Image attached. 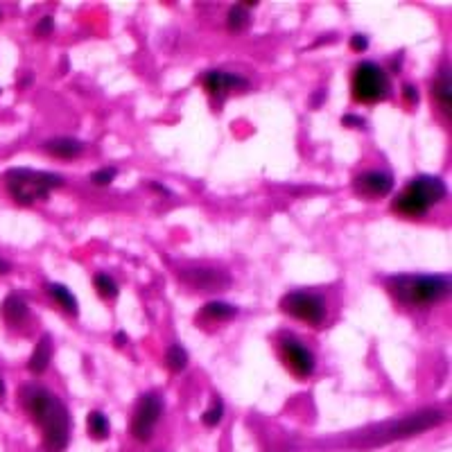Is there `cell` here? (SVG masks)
I'll return each mask as SVG.
<instances>
[{
  "mask_svg": "<svg viewBox=\"0 0 452 452\" xmlns=\"http://www.w3.org/2000/svg\"><path fill=\"white\" fill-rule=\"evenodd\" d=\"M21 398L25 409L34 416L38 428L43 432V446L48 452H64L71 441V411L43 387H23Z\"/></svg>",
  "mask_w": 452,
  "mask_h": 452,
  "instance_id": "cell-1",
  "label": "cell"
},
{
  "mask_svg": "<svg viewBox=\"0 0 452 452\" xmlns=\"http://www.w3.org/2000/svg\"><path fill=\"white\" fill-rule=\"evenodd\" d=\"M446 184L439 177L421 175L411 179L409 186L393 199V210L402 217H423L432 206L446 199Z\"/></svg>",
  "mask_w": 452,
  "mask_h": 452,
  "instance_id": "cell-2",
  "label": "cell"
},
{
  "mask_svg": "<svg viewBox=\"0 0 452 452\" xmlns=\"http://www.w3.org/2000/svg\"><path fill=\"white\" fill-rule=\"evenodd\" d=\"M5 186L21 206H32L34 201L50 197V192L64 186V177L54 172H38L14 168L5 175Z\"/></svg>",
  "mask_w": 452,
  "mask_h": 452,
  "instance_id": "cell-3",
  "label": "cell"
},
{
  "mask_svg": "<svg viewBox=\"0 0 452 452\" xmlns=\"http://www.w3.org/2000/svg\"><path fill=\"white\" fill-rule=\"evenodd\" d=\"M391 292L400 301L411 305H432L446 299L450 292V276H421V274H402L393 276Z\"/></svg>",
  "mask_w": 452,
  "mask_h": 452,
  "instance_id": "cell-4",
  "label": "cell"
},
{
  "mask_svg": "<svg viewBox=\"0 0 452 452\" xmlns=\"http://www.w3.org/2000/svg\"><path fill=\"white\" fill-rule=\"evenodd\" d=\"M389 93V77L387 71L376 61H362L353 71V95L355 100L364 104L380 102Z\"/></svg>",
  "mask_w": 452,
  "mask_h": 452,
  "instance_id": "cell-5",
  "label": "cell"
},
{
  "mask_svg": "<svg viewBox=\"0 0 452 452\" xmlns=\"http://www.w3.org/2000/svg\"><path fill=\"white\" fill-rule=\"evenodd\" d=\"M444 421V414L437 409H425V411H418V414H411V416H405L396 423H391L384 430L376 432V437L373 441H369L371 446H378V444H387V441H396V439H402V437H414L423 430H430L439 425V423Z\"/></svg>",
  "mask_w": 452,
  "mask_h": 452,
  "instance_id": "cell-6",
  "label": "cell"
},
{
  "mask_svg": "<svg viewBox=\"0 0 452 452\" xmlns=\"http://www.w3.org/2000/svg\"><path fill=\"white\" fill-rule=\"evenodd\" d=\"M281 310L290 314L292 319H299L303 323L319 326L326 319V301L321 294L294 290L281 299Z\"/></svg>",
  "mask_w": 452,
  "mask_h": 452,
  "instance_id": "cell-7",
  "label": "cell"
},
{
  "mask_svg": "<svg viewBox=\"0 0 452 452\" xmlns=\"http://www.w3.org/2000/svg\"><path fill=\"white\" fill-rule=\"evenodd\" d=\"M166 409V400L159 391H147L145 396L138 400L136 409L131 416V437L138 441H150L154 435V428L159 425V421Z\"/></svg>",
  "mask_w": 452,
  "mask_h": 452,
  "instance_id": "cell-8",
  "label": "cell"
},
{
  "mask_svg": "<svg viewBox=\"0 0 452 452\" xmlns=\"http://www.w3.org/2000/svg\"><path fill=\"white\" fill-rule=\"evenodd\" d=\"M278 349H281V358L285 362V367L290 369L294 376H299V378L312 376L314 355L301 340H296L294 335H283Z\"/></svg>",
  "mask_w": 452,
  "mask_h": 452,
  "instance_id": "cell-9",
  "label": "cell"
},
{
  "mask_svg": "<svg viewBox=\"0 0 452 452\" xmlns=\"http://www.w3.org/2000/svg\"><path fill=\"white\" fill-rule=\"evenodd\" d=\"M391 188H393V177L380 170L364 172V175L355 179V192L362 197H387Z\"/></svg>",
  "mask_w": 452,
  "mask_h": 452,
  "instance_id": "cell-10",
  "label": "cell"
},
{
  "mask_svg": "<svg viewBox=\"0 0 452 452\" xmlns=\"http://www.w3.org/2000/svg\"><path fill=\"white\" fill-rule=\"evenodd\" d=\"M201 84H204V91L208 95H222L226 91H235L247 86V80L238 77L233 73H222V71H208L201 77Z\"/></svg>",
  "mask_w": 452,
  "mask_h": 452,
  "instance_id": "cell-11",
  "label": "cell"
},
{
  "mask_svg": "<svg viewBox=\"0 0 452 452\" xmlns=\"http://www.w3.org/2000/svg\"><path fill=\"white\" fill-rule=\"evenodd\" d=\"M43 147L54 159H75L84 152V143L77 138L59 136V138H50L48 143H43Z\"/></svg>",
  "mask_w": 452,
  "mask_h": 452,
  "instance_id": "cell-12",
  "label": "cell"
},
{
  "mask_svg": "<svg viewBox=\"0 0 452 452\" xmlns=\"http://www.w3.org/2000/svg\"><path fill=\"white\" fill-rule=\"evenodd\" d=\"M50 360H52V337L50 335H43L36 344L30 362H27V369H30L34 376H41V373L50 367Z\"/></svg>",
  "mask_w": 452,
  "mask_h": 452,
  "instance_id": "cell-13",
  "label": "cell"
},
{
  "mask_svg": "<svg viewBox=\"0 0 452 452\" xmlns=\"http://www.w3.org/2000/svg\"><path fill=\"white\" fill-rule=\"evenodd\" d=\"M190 283L197 285L199 290H219L224 283H228V276H222L213 269H192Z\"/></svg>",
  "mask_w": 452,
  "mask_h": 452,
  "instance_id": "cell-14",
  "label": "cell"
},
{
  "mask_svg": "<svg viewBox=\"0 0 452 452\" xmlns=\"http://www.w3.org/2000/svg\"><path fill=\"white\" fill-rule=\"evenodd\" d=\"M0 312H3L5 321L21 323L27 316V303L18 294H12V296H7V299L3 301V310H0Z\"/></svg>",
  "mask_w": 452,
  "mask_h": 452,
  "instance_id": "cell-15",
  "label": "cell"
},
{
  "mask_svg": "<svg viewBox=\"0 0 452 452\" xmlns=\"http://www.w3.org/2000/svg\"><path fill=\"white\" fill-rule=\"evenodd\" d=\"M48 292H50V296L54 299V303L61 307V310H66L71 316L77 314V299H75V294L68 290L66 285L61 283H52L50 287H48Z\"/></svg>",
  "mask_w": 452,
  "mask_h": 452,
  "instance_id": "cell-16",
  "label": "cell"
},
{
  "mask_svg": "<svg viewBox=\"0 0 452 452\" xmlns=\"http://www.w3.org/2000/svg\"><path fill=\"white\" fill-rule=\"evenodd\" d=\"M432 95L437 98V102L444 107V111L450 115V107H452V93H450V73L441 71V75L432 84Z\"/></svg>",
  "mask_w": 452,
  "mask_h": 452,
  "instance_id": "cell-17",
  "label": "cell"
},
{
  "mask_svg": "<svg viewBox=\"0 0 452 452\" xmlns=\"http://www.w3.org/2000/svg\"><path fill=\"white\" fill-rule=\"evenodd\" d=\"M201 314L208 316V319L213 321H226V319H233L238 314V307L231 305V303H224V301H213V303H206L201 307Z\"/></svg>",
  "mask_w": 452,
  "mask_h": 452,
  "instance_id": "cell-18",
  "label": "cell"
},
{
  "mask_svg": "<svg viewBox=\"0 0 452 452\" xmlns=\"http://www.w3.org/2000/svg\"><path fill=\"white\" fill-rule=\"evenodd\" d=\"M109 432H111V425H109V418L102 414V411H91L89 414V435L93 439H98V441H104L109 437Z\"/></svg>",
  "mask_w": 452,
  "mask_h": 452,
  "instance_id": "cell-19",
  "label": "cell"
},
{
  "mask_svg": "<svg viewBox=\"0 0 452 452\" xmlns=\"http://www.w3.org/2000/svg\"><path fill=\"white\" fill-rule=\"evenodd\" d=\"M166 364H168V369L172 373H181L186 367H188V353L184 346H179V344H172L168 353H166Z\"/></svg>",
  "mask_w": 452,
  "mask_h": 452,
  "instance_id": "cell-20",
  "label": "cell"
},
{
  "mask_svg": "<svg viewBox=\"0 0 452 452\" xmlns=\"http://www.w3.org/2000/svg\"><path fill=\"white\" fill-rule=\"evenodd\" d=\"M93 285H95V292H98L102 299H115V296H118V283H115L109 274H104V272L95 274Z\"/></svg>",
  "mask_w": 452,
  "mask_h": 452,
  "instance_id": "cell-21",
  "label": "cell"
},
{
  "mask_svg": "<svg viewBox=\"0 0 452 452\" xmlns=\"http://www.w3.org/2000/svg\"><path fill=\"white\" fill-rule=\"evenodd\" d=\"M247 23H249V14H247V7L245 5H233V7L228 9V14H226L228 30L240 32Z\"/></svg>",
  "mask_w": 452,
  "mask_h": 452,
  "instance_id": "cell-22",
  "label": "cell"
},
{
  "mask_svg": "<svg viewBox=\"0 0 452 452\" xmlns=\"http://www.w3.org/2000/svg\"><path fill=\"white\" fill-rule=\"evenodd\" d=\"M115 175H118V170L115 168H102V170H95L93 175H91V181L95 186H109L111 181L115 179Z\"/></svg>",
  "mask_w": 452,
  "mask_h": 452,
  "instance_id": "cell-23",
  "label": "cell"
},
{
  "mask_svg": "<svg viewBox=\"0 0 452 452\" xmlns=\"http://www.w3.org/2000/svg\"><path fill=\"white\" fill-rule=\"evenodd\" d=\"M222 416H224V407H222V402H215V407H213V409L204 411V416H201V423H204V425H208V428H215L217 423L222 421Z\"/></svg>",
  "mask_w": 452,
  "mask_h": 452,
  "instance_id": "cell-24",
  "label": "cell"
},
{
  "mask_svg": "<svg viewBox=\"0 0 452 452\" xmlns=\"http://www.w3.org/2000/svg\"><path fill=\"white\" fill-rule=\"evenodd\" d=\"M52 30H54V21H52V16H43L41 21H38V25L34 27L36 36H48Z\"/></svg>",
  "mask_w": 452,
  "mask_h": 452,
  "instance_id": "cell-25",
  "label": "cell"
},
{
  "mask_svg": "<svg viewBox=\"0 0 452 452\" xmlns=\"http://www.w3.org/2000/svg\"><path fill=\"white\" fill-rule=\"evenodd\" d=\"M402 98H405V102L411 104V107H416V104H418V91H416V86H411V84L402 86Z\"/></svg>",
  "mask_w": 452,
  "mask_h": 452,
  "instance_id": "cell-26",
  "label": "cell"
},
{
  "mask_svg": "<svg viewBox=\"0 0 452 452\" xmlns=\"http://www.w3.org/2000/svg\"><path fill=\"white\" fill-rule=\"evenodd\" d=\"M351 48H353V50H358V52H364L369 48V38L364 34H353L351 36Z\"/></svg>",
  "mask_w": 452,
  "mask_h": 452,
  "instance_id": "cell-27",
  "label": "cell"
},
{
  "mask_svg": "<svg viewBox=\"0 0 452 452\" xmlns=\"http://www.w3.org/2000/svg\"><path fill=\"white\" fill-rule=\"evenodd\" d=\"M342 124L344 127H364V118H360V115H353V113H346L344 118H342Z\"/></svg>",
  "mask_w": 452,
  "mask_h": 452,
  "instance_id": "cell-28",
  "label": "cell"
},
{
  "mask_svg": "<svg viewBox=\"0 0 452 452\" xmlns=\"http://www.w3.org/2000/svg\"><path fill=\"white\" fill-rule=\"evenodd\" d=\"M124 340H127V337H124V333H120V335H115V337H113V342H115V346H124Z\"/></svg>",
  "mask_w": 452,
  "mask_h": 452,
  "instance_id": "cell-29",
  "label": "cell"
},
{
  "mask_svg": "<svg viewBox=\"0 0 452 452\" xmlns=\"http://www.w3.org/2000/svg\"><path fill=\"white\" fill-rule=\"evenodd\" d=\"M7 272H9V263L0 261V274H7Z\"/></svg>",
  "mask_w": 452,
  "mask_h": 452,
  "instance_id": "cell-30",
  "label": "cell"
},
{
  "mask_svg": "<svg viewBox=\"0 0 452 452\" xmlns=\"http://www.w3.org/2000/svg\"><path fill=\"white\" fill-rule=\"evenodd\" d=\"M0 393H3V384H0Z\"/></svg>",
  "mask_w": 452,
  "mask_h": 452,
  "instance_id": "cell-31",
  "label": "cell"
}]
</instances>
